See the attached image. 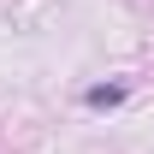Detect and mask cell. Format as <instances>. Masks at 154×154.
Here are the masks:
<instances>
[{"mask_svg": "<svg viewBox=\"0 0 154 154\" xmlns=\"http://www.w3.org/2000/svg\"><path fill=\"white\" fill-rule=\"evenodd\" d=\"M125 101V89L119 83H101V89H89V107H119Z\"/></svg>", "mask_w": 154, "mask_h": 154, "instance_id": "obj_1", "label": "cell"}]
</instances>
